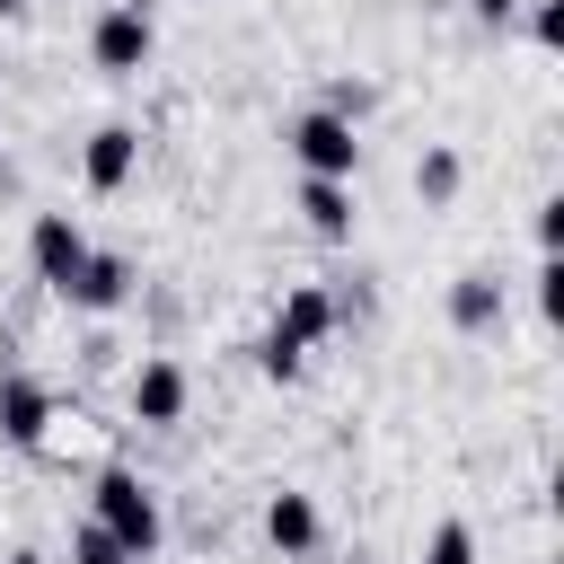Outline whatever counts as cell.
<instances>
[{"label": "cell", "instance_id": "obj_1", "mask_svg": "<svg viewBox=\"0 0 564 564\" xmlns=\"http://www.w3.org/2000/svg\"><path fill=\"white\" fill-rule=\"evenodd\" d=\"M88 520L115 529V546H123L132 564H150V555L167 546V502H159V485H150L141 467H97V485H88Z\"/></svg>", "mask_w": 564, "mask_h": 564}, {"label": "cell", "instance_id": "obj_2", "mask_svg": "<svg viewBox=\"0 0 564 564\" xmlns=\"http://www.w3.org/2000/svg\"><path fill=\"white\" fill-rule=\"evenodd\" d=\"M282 150H291L300 176H361V123H344L326 106H300L282 123Z\"/></svg>", "mask_w": 564, "mask_h": 564}, {"label": "cell", "instance_id": "obj_3", "mask_svg": "<svg viewBox=\"0 0 564 564\" xmlns=\"http://www.w3.org/2000/svg\"><path fill=\"white\" fill-rule=\"evenodd\" d=\"M123 414H132L141 432H176V423L194 414V370H185L176 352H141L132 379H123Z\"/></svg>", "mask_w": 564, "mask_h": 564}, {"label": "cell", "instance_id": "obj_4", "mask_svg": "<svg viewBox=\"0 0 564 564\" xmlns=\"http://www.w3.org/2000/svg\"><path fill=\"white\" fill-rule=\"evenodd\" d=\"M150 53H159V18H150L141 0H106L97 26H88V62H97L106 79H141Z\"/></svg>", "mask_w": 564, "mask_h": 564}, {"label": "cell", "instance_id": "obj_5", "mask_svg": "<svg viewBox=\"0 0 564 564\" xmlns=\"http://www.w3.org/2000/svg\"><path fill=\"white\" fill-rule=\"evenodd\" d=\"M132 291H141V264L123 256V247H88V264L53 291L70 317H115V308H132Z\"/></svg>", "mask_w": 564, "mask_h": 564}, {"label": "cell", "instance_id": "obj_6", "mask_svg": "<svg viewBox=\"0 0 564 564\" xmlns=\"http://www.w3.org/2000/svg\"><path fill=\"white\" fill-rule=\"evenodd\" d=\"M53 423H62L53 379H35V370H0V449H44Z\"/></svg>", "mask_w": 564, "mask_h": 564}, {"label": "cell", "instance_id": "obj_7", "mask_svg": "<svg viewBox=\"0 0 564 564\" xmlns=\"http://www.w3.org/2000/svg\"><path fill=\"white\" fill-rule=\"evenodd\" d=\"M132 176H141V123L115 115V123H97V132L79 141V185H88V194H123Z\"/></svg>", "mask_w": 564, "mask_h": 564}, {"label": "cell", "instance_id": "obj_8", "mask_svg": "<svg viewBox=\"0 0 564 564\" xmlns=\"http://www.w3.org/2000/svg\"><path fill=\"white\" fill-rule=\"evenodd\" d=\"M26 264H35L44 291H62V282L88 264V229H79V212H35V220H26Z\"/></svg>", "mask_w": 564, "mask_h": 564}, {"label": "cell", "instance_id": "obj_9", "mask_svg": "<svg viewBox=\"0 0 564 564\" xmlns=\"http://www.w3.org/2000/svg\"><path fill=\"white\" fill-rule=\"evenodd\" d=\"M264 546H273L282 564L317 555V546H326V511H317V494H300V485L264 494Z\"/></svg>", "mask_w": 564, "mask_h": 564}, {"label": "cell", "instance_id": "obj_10", "mask_svg": "<svg viewBox=\"0 0 564 564\" xmlns=\"http://www.w3.org/2000/svg\"><path fill=\"white\" fill-rule=\"evenodd\" d=\"M502 317H511V282H502L494 264H467V273L449 282V326H458V335H494Z\"/></svg>", "mask_w": 564, "mask_h": 564}, {"label": "cell", "instance_id": "obj_11", "mask_svg": "<svg viewBox=\"0 0 564 564\" xmlns=\"http://www.w3.org/2000/svg\"><path fill=\"white\" fill-rule=\"evenodd\" d=\"M273 335L300 344V352H317L326 335H344V326H335V291H326V282H291L282 308H273Z\"/></svg>", "mask_w": 564, "mask_h": 564}, {"label": "cell", "instance_id": "obj_12", "mask_svg": "<svg viewBox=\"0 0 564 564\" xmlns=\"http://www.w3.org/2000/svg\"><path fill=\"white\" fill-rule=\"evenodd\" d=\"M300 220L317 229V238H352V220H361V203H352V176H300Z\"/></svg>", "mask_w": 564, "mask_h": 564}, {"label": "cell", "instance_id": "obj_13", "mask_svg": "<svg viewBox=\"0 0 564 564\" xmlns=\"http://www.w3.org/2000/svg\"><path fill=\"white\" fill-rule=\"evenodd\" d=\"M458 185H467V159H458L449 141H423V159H414V194H423V212H449Z\"/></svg>", "mask_w": 564, "mask_h": 564}, {"label": "cell", "instance_id": "obj_14", "mask_svg": "<svg viewBox=\"0 0 564 564\" xmlns=\"http://www.w3.org/2000/svg\"><path fill=\"white\" fill-rule=\"evenodd\" d=\"M256 370H264V379H273V388H291V379H300V370H308V352H300V344H282V335H273V326H264V335H256Z\"/></svg>", "mask_w": 564, "mask_h": 564}, {"label": "cell", "instance_id": "obj_15", "mask_svg": "<svg viewBox=\"0 0 564 564\" xmlns=\"http://www.w3.org/2000/svg\"><path fill=\"white\" fill-rule=\"evenodd\" d=\"M423 564H476V529H467V520H441V529L423 538Z\"/></svg>", "mask_w": 564, "mask_h": 564}, {"label": "cell", "instance_id": "obj_16", "mask_svg": "<svg viewBox=\"0 0 564 564\" xmlns=\"http://www.w3.org/2000/svg\"><path fill=\"white\" fill-rule=\"evenodd\" d=\"M70 564H132V555L115 546V529H97V520H79V529H70Z\"/></svg>", "mask_w": 564, "mask_h": 564}, {"label": "cell", "instance_id": "obj_17", "mask_svg": "<svg viewBox=\"0 0 564 564\" xmlns=\"http://www.w3.org/2000/svg\"><path fill=\"white\" fill-rule=\"evenodd\" d=\"M520 18H529V44L564 53V0H520Z\"/></svg>", "mask_w": 564, "mask_h": 564}, {"label": "cell", "instance_id": "obj_18", "mask_svg": "<svg viewBox=\"0 0 564 564\" xmlns=\"http://www.w3.org/2000/svg\"><path fill=\"white\" fill-rule=\"evenodd\" d=\"M529 238H538V256H555V238H564V194H538V212H529Z\"/></svg>", "mask_w": 564, "mask_h": 564}, {"label": "cell", "instance_id": "obj_19", "mask_svg": "<svg viewBox=\"0 0 564 564\" xmlns=\"http://www.w3.org/2000/svg\"><path fill=\"white\" fill-rule=\"evenodd\" d=\"M529 282H538V308H546V317H564V264H555V256H538V273H529Z\"/></svg>", "mask_w": 564, "mask_h": 564}, {"label": "cell", "instance_id": "obj_20", "mask_svg": "<svg viewBox=\"0 0 564 564\" xmlns=\"http://www.w3.org/2000/svg\"><path fill=\"white\" fill-rule=\"evenodd\" d=\"M467 9H476L485 26H502V18H520V0H467Z\"/></svg>", "mask_w": 564, "mask_h": 564}, {"label": "cell", "instance_id": "obj_21", "mask_svg": "<svg viewBox=\"0 0 564 564\" xmlns=\"http://www.w3.org/2000/svg\"><path fill=\"white\" fill-rule=\"evenodd\" d=\"M9 564H53V555H44V546H18V555H9Z\"/></svg>", "mask_w": 564, "mask_h": 564}, {"label": "cell", "instance_id": "obj_22", "mask_svg": "<svg viewBox=\"0 0 564 564\" xmlns=\"http://www.w3.org/2000/svg\"><path fill=\"white\" fill-rule=\"evenodd\" d=\"M18 9H26V0H0V18H18Z\"/></svg>", "mask_w": 564, "mask_h": 564}]
</instances>
